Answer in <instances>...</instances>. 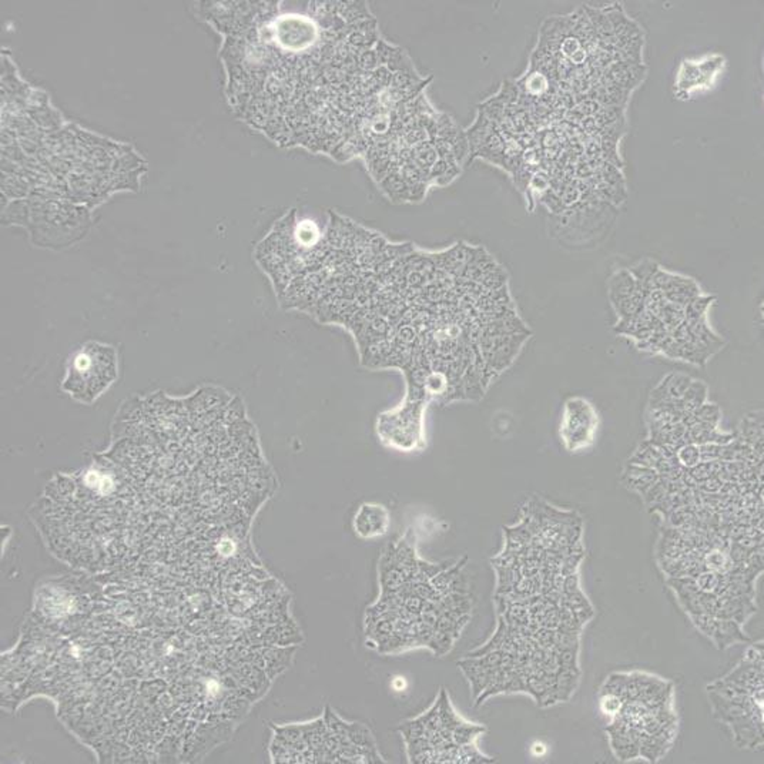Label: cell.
<instances>
[{
  "instance_id": "19",
  "label": "cell",
  "mask_w": 764,
  "mask_h": 764,
  "mask_svg": "<svg viewBox=\"0 0 764 764\" xmlns=\"http://www.w3.org/2000/svg\"><path fill=\"white\" fill-rule=\"evenodd\" d=\"M719 650H725L736 643H747L750 637L744 633L743 626L733 619H718L716 632L712 639Z\"/></svg>"
},
{
  "instance_id": "43",
  "label": "cell",
  "mask_w": 764,
  "mask_h": 764,
  "mask_svg": "<svg viewBox=\"0 0 764 764\" xmlns=\"http://www.w3.org/2000/svg\"><path fill=\"white\" fill-rule=\"evenodd\" d=\"M699 451H700L701 461H716V459H720L722 457L723 445H716V444L699 445Z\"/></svg>"
},
{
  "instance_id": "18",
  "label": "cell",
  "mask_w": 764,
  "mask_h": 764,
  "mask_svg": "<svg viewBox=\"0 0 764 764\" xmlns=\"http://www.w3.org/2000/svg\"><path fill=\"white\" fill-rule=\"evenodd\" d=\"M676 739H672L669 736L663 734H647L644 732L640 733V756L639 758H644L650 763H656L661 758L666 756V753L672 749Z\"/></svg>"
},
{
  "instance_id": "24",
  "label": "cell",
  "mask_w": 764,
  "mask_h": 764,
  "mask_svg": "<svg viewBox=\"0 0 764 764\" xmlns=\"http://www.w3.org/2000/svg\"><path fill=\"white\" fill-rule=\"evenodd\" d=\"M662 458H663V455L659 451V448L654 447L649 440H646L633 452L632 458L629 459V464H635V465H640V466L654 469Z\"/></svg>"
},
{
  "instance_id": "35",
  "label": "cell",
  "mask_w": 764,
  "mask_h": 764,
  "mask_svg": "<svg viewBox=\"0 0 764 764\" xmlns=\"http://www.w3.org/2000/svg\"><path fill=\"white\" fill-rule=\"evenodd\" d=\"M722 579H723V573H718V572H712V571H704L703 573H700L696 578V583H697L700 590L715 593L719 589V586L722 583Z\"/></svg>"
},
{
  "instance_id": "7",
  "label": "cell",
  "mask_w": 764,
  "mask_h": 764,
  "mask_svg": "<svg viewBox=\"0 0 764 764\" xmlns=\"http://www.w3.org/2000/svg\"><path fill=\"white\" fill-rule=\"evenodd\" d=\"M651 286L653 288L661 290L669 303L682 308H685L692 298L701 294L699 284L693 279L669 272L662 267H659L656 274L653 276Z\"/></svg>"
},
{
  "instance_id": "33",
  "label": "cell",
  "mask_w": 764,
  "mask_h": 764,
  "mask_svg": "<svg viewBox=\"0 0 764 764\" xmlns=\"http://www.w3.org/2000/svg\"><path fill=\"white\" fill-rule=\"evenodd\" d=\"M763 552V545L758 547H746V545L740 542H730L729 547V556L733 564H744L753 554Z\"/></svg>"
},
{
  "instance_id": "40",
  "label": "cell",
  "mask_w": 764,
  "mask_h": 764,
  "mask_svg": "<svg viewBox=\"0 0 764 764\" xmlns=\"http://www.w3.org/2000/svg\"><path fill=\"white\" fill-rule=\"evenodd\" d=\"M578 650H564L558 651V669H566L575 673H580L579 663H578Z\"/></svg>"
},
{
  "instance_id": "36",
  "label": "cell",
  "mask_w": 764,
  "mask_h": 764,
  "mask_svg": "<svg viewBox=\"0 0 764 764\" xmlns=\"http://www.w3.org/2000/svg\"><path fill=\"white\" fill-rule=\"evenodd\" d=\"M599 173L600 176H602L604 183L613 187H625V179H623V174L620 173V169L611 165V163L604 161V165L602 167H600Z\"/></svg>"
},
{
  "instance_id": "13",
  "label": "cell",
  "mask_w": 764,
  "mask_h": 764,
  "mask_svg": "<svg viewBox=\"0 0 764 764\" xmlns=\"http://www.w3.org/2000/svg\"><path fill=\"white\" fill-rule=\"evenodd\" d=\"M757 612L756 597L743 594L737 597H719V606L716 611V619H733L739 625L747 623V620Z\"/></svg>"
},
{
  "instance_id": "11",
  "label": "cell",
  "mask_w": 764,
  "mask_h": 764,
  "mask_svg": "<svg viewBox=\"0 0 764 764\" xmlns=\"http://www.w3.org/2000/svg\"><path fill=\"white\" fill-rule=\"evenodd\" d=\"M727 726L733 733L737 747L756 749L763 746V711L744 715Z\"/></svg>"
},
{
  "instance_id": "26",
  "label": "cell",
  "mask_w": 764,
  "mask_h": 764,
  "mask_svg": "<svg viewBox=\"0 0 764 764\" xmlns=\"http://www.w3.org/2000/svg\"><path fill=\"white\" fill-rule=\"evenodd\" d=\"M707 400V387L701 381H692L687 390L680 398L682 407L686 411H694L701 407Z\"/></svg>"
},
{
  "instance_id": "15",
  "label": "cell",
  "mask_w": 764,
  "mask_h": 764,
  "mask_svg": "<svg viewBox=\"0 0 764 764\" xmlns=\"http://www.w3.org/2000/svg\"><path fill=\"white\" fill-rule=\"evenodd\" d=\"M693 379L683 374H670L663 378L661 384L654 388L649 398V405L659 404L668 400H679L690 386Z\"/></svg>"
},
{
  "instance_id": "3",
  "label": "cell",
  "mask_w": 764,
  "mask_h": 764,
  "mask_svg": "<svg viewBox=\"0 0 764 764\" xmlns=\"http://www.w3.org/2000/svg\"><path fill=\"white\" fill-rule=\"evenodd\" d=\"M466 720L454 708L445 689L424 713L405 720L398 732L402 736L409 763H494L475 743L464 744L461 727Z\"/></svg>"
},
{
  "instance_id": "16",
  "label": "cell",
  "mask_w": 764,
  "mask_h": 764,
  "mask_svg": "<svg viewBox=\"0 0 764 764\" xmlns=\"http://www.w3.org/2000/svg\"><path fill=\"white\" fill-rule=\"evenodd\" d=\"M640 733L642 730L630 727L626 733L611 734L609 743L613 754L620 761H630L640 756Z\"/></svg>"
},
{
  "instance_id": "29",
  "label": "cell",
  "mask_w": 764,
  "mask_h": 764,
  "mask_svg": "<svg viewBox=\"0 0 764 764\" xmlns=\"http://www.w3.org/2000/svg\"><path fill=\"white\" fill-rule=\"evenodd\" d=\"M713 301H715L713 295H704V294H700V295L692 298L686 304V307L683 308L686 319L706 318V314H707L708 308H711V305L713 304Z\"/></svg>"
},
{
  "instance_id": "34",
  "label": "cell",
  "mask_w": 764,
  "mask_h": 764,
  "mask_svg": "<svg viewBox=\"0 0 764 764\" xmlns=\"http://www.w3.org/2000/svg\"><path fill=\"white\" fill-rule=\"evenodd\" d=\"M693 415L696 416L697 422H707V424L719 425V422L722 419V409L716 404L704 402L701 407H699L697 409L693 411Z\"/></svg>"
},
{
  "instance_id": "38",
  "label": "cell",
  "mask_w": 764,
  "mask_h": 764,
  "mask_svg": "<svg viewBox=\"0 0 764 764\" xmlns=\"http://www.w3.org/2000/svg\"><path fill=\"white\" fill-rule=\"evenodd\" d=\"M677 459L679 462L690 469L693 466H696L701 459H700V451H699V447L694 445V444H687L685 447H682L679 451H677Z\"/></svg>"
},
{
  "instance_id": "27",
  "label": "cell",
  "mask_w": 764,
  "mask_h": 764,
  "mask_svg": "<svg viewBox=\"0 0 764 764\" xmlns=\"http://www.w3.org/2000/svg\"><path fill=\"white\" fill-rule=\"evenodd\" d=\"M658 318L661 319V322L665 325V329L672 333L673 330H676L677 326L686 319L685 317V310L676 304H672V303H666L659 314H658Z\"/></svg>"
},
{
  "instance_id": "39",
  "label": "cell",
  "mask_w": 764,
  "mask_h": 764,
  "mask_svg": "<svg viewBox=\"0 0 764 764\" xmlns=\"http://www.w3.org/2000/svg\"><path fill=\"white\" fill-rule=\"evenodd\" d=\"M599 706H600V711H602L604 715L613 718L615 715H618L620 712V708L623 706V700L619 696H615V694H600Z\"/></svg>"
},
{
  "instance_id": "17",
  "label": "cell",
  "mask_w": 764,
  "mask_h": 764,
  "mask_svg": "<svg viewBox=\"0 0 764 764\" xmlns=\"http://www.w3.org/2000/svg\"><path fill=\"white\" fill-rule=\"evenodd\" d=\"M659 479V473L653 468H646L635 464H628L623 473V483L628 489L639 495H644L646 490Z\"/></svg>"
},
{
  "instance_id": "14",
  "label": "cell",
  "mask_w": 764,
  "mask_h": 764,
  "mask_svg": "<svg viewBox=\"0 0 764 764\" xmlns=\"http://www.w3.org/2000/svg\"><path fill=\"white\" fill-rule=\"evenodd\" d=\"M736 436V433H725L718 429V425L707 424V422H696L692 428H689L685 433V440L687 444L694 445H707V444H716V445H726L729 444Z\"/></svg>"
},
{
  "instance_id": "22",
  "label": "cell",
  "mask_w": 764,
  "mask_h": 764,
  "mask_svg": "<svg viewBox=\"0 0 764 764\" xmlns=\"http://www.w3.org/2000/svg\"><path fill=\"white\" fill-rule=\"evenodd\" d=\"M461 172L462 169L458 163H451V161L438 158V161L435 163L429 172V183L441 186V187L448 186L461 174Z\"/></svg>"
},
{
  "instance_id": "42",
  "label": "cell",
  "mask_w": 764,
  "mask_h": 764,
  "mask_svg": "<svg viewBox=\"0 0 764 764\" xmlns=\"http://www.w3.org/2000/svg\"><path fill=\"white\" fill-rule=\"evenodd\" d=\"M583 559H585V554H575V555H569V556L564 558V562H562V566H561V575L566 578V576H569L572 573H576L578 568L583 562Z\"/></svg>"
},
{
  "instance_id": "41",
  "label": "cell",
  "mask_w": 764,
  "mask_h": 764,
  "mask_svg": "<svg viewBox=\"0 0 764 764\" xmlns=\"http://www.w3.org/2000/svg\"><path fill=\"white\" fill-rule=\"evenodd\" d=\"M532 639L536 640L537 644H539L542 649H552V647H554V640H555V629L539 628V629L533 633Z\"/></svg>"
},
{
  "instance_id": "32",
  "label": "cell",
  "mask_w": 764,
  "mask_h": 764,
  "mask_svg": "<svg viewBox=\"0 0 764 764\" xmlns=\"http://www.w3.org/2000/svg\"><path fill=\"white\" fill-rule=\"evenodd\" d=\"M689 618H690L692 623L694 625V628H696L701 635H704L706 637H708L711 640L713 639L715 632H716V625H718V619H716L715 616L701 612V613L690 615Z\"/></svg>"
},
{
  "instance_id": "21",
  "label": "cell",
  "mask_w": 764,
  "mask_h": 764,
  "mask_svg": "<svg viewBox=\"0 0 764 764\" xmlns=\"http://www.w3.org/2000/svg\"><path fill=\"white\" fill-rule=\"evenodd\" d=\"M757 415V414H756ZM756 415H746L740 425V438L763 457V422Z\"/></svg>"
},
{
  "instance_id": "20",
  "label": "cell",
  "mask_w": 764,
  "mask_h": 764,
  "mask_svg": "<svg viewBox=\"0 0 764 764\" xmlns=\"http://www.w3.org/2000/svg\"><path fill=\"white\" fill-rule=\"evenodd\" d=\"M637 290L640 288L636 280L626 268L615 271L609 279V300L612 305L632 297Z\"/></svg>"
},
{
  "instance_id": "5",
  "label": "cell",
  "mask_w": 764,
  "mask_h": 764,
  "mask_svg": "<svg viewBox=\"0 0 764 764\" xmlns=\"http://www.w3.org/2000/svg\"><path fill=\"white\" fill-rule=\"evenodd\" d=\"M596 426V414L589 402L580 398L571 400L566 404V412L564 415L562 436L568 450L575 451L586 447Z\"/></svg>"
},
{
  "instance_id": "37",
  "label": "cell",
  "mask_w": 764,
  "mask_h": 764,
  "mask_svg": "<svg viewBox=\"0 0 764 764\" xmlns=\"http://www.w3.org/2000/svg\"><path fill=\"white\" fill-rule=\"evenodd\" d=\"M539 200L552 214H556V215L564 214L566 211V208H568L566 204L562 201V198L556 193H554L551 189H548L547 191H543L539 196Z\"/></svg>"
},
{
  "instance_id": "31",
  "label": "cell",
  "mask_w": 764,
  "mask_h": 764,
  "mask_svg": "<svg viewBox=\"0 0 764 764\" xmlns=\"http://www.w3.org/2000/svg\"><path fill=\"white\" fill-rule=\"evenodd\" d=\"M665 498H668V480L665 478H661L654 482L643 495L644 504L647 508L662 502Z\"/></svg>"
},
{
  "instance_id": "28",
  "label": "cell",
  "mask_w": 764,
  "mask_h": 764,
  "mask_svg": "<svg viewBox=\"0 0 764 764\" xmlns=\"http://www.w3.org/2000/svg\"><path fill=\"white\" fill-rule=\"evenodd\" d=\"M703 564L707 568V571L718 572V573H726L733 565L729 556V552L722 551V549H712L706 552Z\"/></svg>"
},
{
  "instance_id": "6",
  "label": "cell",
  "mask_w": 764,
  "mask_h": 764,
  "mask_svg": "<svg viewBox=\"0 0 764 764\" xmlns=\"http://www.w3.org/2000/svg\"><path fill=\"white\" fill-rule=\"evenodd\" d=\"M391 526V514L387 507L374 502L362 504L352 519V528L359 539L369 540L382 537Z\"/></svg>"
},
{
  "instance_id": "12",
  "label": "cell",
  "mask_w": 764,
  "mask_h": 764,
  "mask_svg": "<svg viewBox=\"0 0 764 764\" xmlns=\"http://www.w3.org/2000/svg\"><path fill=\"white\" fill-rule=\"evenodd\" d=\"M661 326H665V325L661 322V319L656 315L642 308L633 317L628 319H620L615 326V333L619 336L633 338L636 343H639L649 338L654 331L659 330Z\"/></svg>"
},
{
  "instance_id": "9",
  "label": "cell",
  "mask_w": 764,
  "mask_h": 764,
  "mask_svg": "<svg viewBox=\"0 0 764 764\" xmlns=\"http://www.w3.org/2000/svg\"><path fill=\"white\" fill-rule=\"evenodd\" d=\"M722 680L732 687L737 694H749L763 690V662L753 663L743 659L729 675Z\"/></svg>"
},
{
  "instance_id": "30",
  "label": "cell",
  "mask_w": 764,
  "mask_h": 764,
  "mask_svg": "<svg viewBox=\"0 0 764 764\" xmlns=\"http://www.w3.org/2000/svg\"><path fill=\"white\" fill-rule=\"evenodd\" d=\"M626 690H628V673H612L604 686L600 687V694H615L619 696L623 703L626 700Z\"/></svg>"
},
{
  "instance_id": "8",
  "label": "cell",
  "mask_w": 764,
  "mask_h": 764,
  "mask_svg": "<svg viewBox=\"0 0 764 764\" xmlns=\"http://www.w3.org/2000/svg\"><path fill=\"white\" fill-rule=\"evenodd\" d=\"M708 700L712 704L713 716L725 725L732 723L733 720L753 713L756 711H763V704L757 703L753 696L737 694L734 697H725L718 692L707 690Z\"/></svg>"
},
{
  "instance_id": "2",
  "label": "cell",
  "mask_w": 764,
  "mask_h": 764,
  "mask_svg": "<svg viewBox=\"0 0 764 764\" xmlns=\"http://www.w3.org/2000/svg\"><path fill=\"white\" fill-rule=\"evenodd\" d=\"M277 763H387L372 732L359 722H347L331 707L310 723L277 727L271 741Z\"/></svg>"
},
{
  "instance_id": "1",
  "label": "cell",
  "mask_w": 764,
  "mask_h": 764,
  "mask_svg": "<svg viewBox=\"0 0 764 764\" xmlns=\"http://www.w3.org/2000/svg\"><path fill=\"white\" fill-rule=\"evenodd\" d=\"M411 529L390 542L378 562L379 594L364 616L365 643L379 654L429 649L445 656L471 620L464 575L468 556L431 564L418 556Z\"/></svg>"
},
{
  "instance_id": "23",
  "label": "cell",
  "mask_w": 764,
  "mask_h": 764,
  "mask_svg": "<svg viewBox=\"0 0 764 764\" xmlns=\"http://www.w3.org/2000/svg\"><path fill=\"white\" fill-rule=\"evenodd\" d=\"M659 267L661 265L658 262H654L651 260H643V261L637 262L636 265L628 268L630 271V274L633 276V279L636 280L639 288L643 291V294L653 290L651 280H653V276L656 274V271L659 269Z\"/></svg>"
},
{
  "instance_id": "45",
  "label": "cell",
  "mask_w": 764,
  "mask_h": 764,
  "mask_svg": "<svg viewBox=\"0 0 764 764\" xmlns=\"http://www.w3.org/2000/svg\"><path fill=\"white\" fill-rule=\"evenodd\" d=\"M579 590H582L579 573L576 572V573H572V575L566 576L565 580H564V589H562L564 594H573V593H576Z\"/></svg>"
},
{
  "instance_id": "44",
  "label": "cell",
  "mask_w": 764,
  "mask_h": 764,
  "mask_svg": "<svg viewBox=\"0 0 764 764\" xmlns=\"http://www.w3.org/2000/svg\"><path fill=\"white\" fill-rule=\"evenodd\" d=\"M725 480L719 476V475H713L708 479H706L704 482H701L699 485V488L703 490V492H708V494H715V492H720V489L723 486Z\"/></svg>"
},
{
  "instance_id": "25",
  "label": "cell",
  "mask_w": 764,
  "mask_h": 764,
  "mask_svg": "<svg viewBox=\"0 0 764 764\" xmlns=\"http://www.w3.org/2000/svg\"><path fill=\"white\" fill-rule=\"evenodd\" d=\"M580 673H575L566 669L559 668L556 670V693H558V703L559 701H568L573 696V693L578 689Z\"/></svg>"
},
{
  "instance_id": "4",
  "label": "cell",
  "mask_w": 764,
  "mask_h": 764,
  "mask_svg": "<svg viewBox=\"0 0 764 764\" xmlns=\"http://www.w3.org/2000/svg\"><path fill=\"white\" fill-rule=\"evenodd\" d=\"M119 376L115 347L90 341L76 350L68 364L62 390L82 404H93Z\"/></svg>"
},
{
  "instance_id": "10",
  "label": "cell",
  "mask_w": 764,
  "mask_h": 764,
  "mask_svg": "<svg viewBox=\"0 0 764 764\" xmlns=\"http://www.w3.org/2000/svg\"><path fill=\"white\" fill-rule=\"evenodd\" d=\"M646 68L642 63L630 61H618L608 66L600 75V84H615L632 93L644 79Z\"/></svg>"
}]
</instances>
